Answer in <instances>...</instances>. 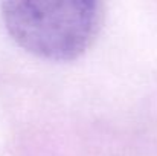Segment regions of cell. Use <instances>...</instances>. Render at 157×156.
<instances>
[{"label":"cell","mask_w":157,"mask_h":156,"mask_svg":"<svg viewBox=\"0 0 157 156\" xmlns=\"http://www.w3.org/2000/svg\"><path fill=\"white\" fill-rule=\"evenodd\" d=\"M9 35L28 52L48 60H72L90 48L104 11L90 0H14L2 5Z\"/></svg>","instance_id":"6da1fadb"}]
</instances>
